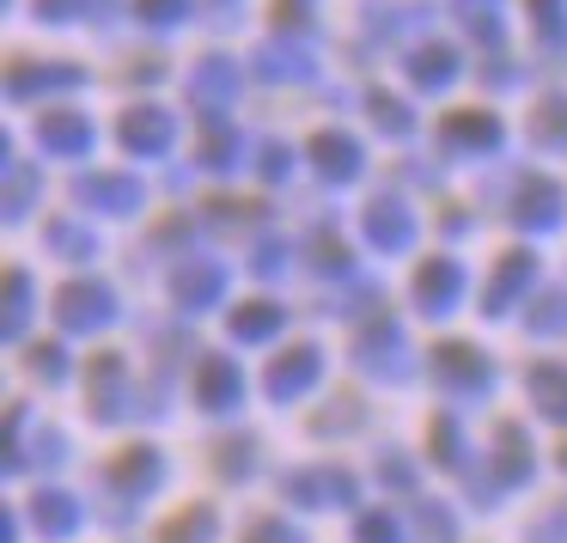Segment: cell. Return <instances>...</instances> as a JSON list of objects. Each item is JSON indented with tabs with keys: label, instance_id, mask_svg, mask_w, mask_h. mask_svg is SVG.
Here are the masks:
<instances>
[{
	"label": "cell",
	"instance_id": "1",
	"mask_svg": "<svg viewBox=\"0 0 567 543\" xmlns=\"http://www.w3.org/2000/svg\"><path fill=\"white\" fill-rule=\"evenodd\" d=\"M55 318H62V330H99L116 318V299L104 281H68L55 294Z\"/></svg>",
	"mask_w": 567,
	"mask_h": 543
},
{
	"label": "cell",
	"instance_id": "2",
	"mask_svg": "<svg viewBox=\"0 0 567 543\" xmlns=\"http://www.w3.org/2000/svg\"><path fill=\"white\" fill-rule=\"evenodd\" d=\"M457 294H464V269H457L452 257H433V263H421V275H415V299L440 318V311H452L457 306Z\"/></svg>",
	"mask_w": 567,
	"mask_h": 543
},
{
	"label": "cell",
	"instance_id": "3",
	"mask_svg": "<svg viewBox=\"0 0 567 543\" xmlns=\"http://www.w3.org/2000/svg\"><path fill=\"white\" fill-rule=\"evenodd\" d=\"M367 238L379 250H409L415 245V214L403 208V202H391V196H379L367 208Z\"/></svg>",
	"mask_w": 567,
	"mask_h": 543
},
{
	"label": "cell",
	"instance_id": "4",
	"mask_svg": "<svg viewBox=\"0 0 567 543\" xmlns=\"http://www.w3.org/2000/svg\"><path fill=\"white\" fill-rule=\"evenodd\" d=\"M189 99H196L202 111H226V104L238 99V68L226 62V55H208V62L189 74Z\"/></svg>",
	"mask_w": 567,
	"mask_h": 543
},
{
	"label": "cell",
	"instance_id": "5",
	"mask_svg": "<svg viewBox=\"0 0 567 543\" xmlns=\"http://www.w3.org/2000/svg\"><path fill=\"white\" fill-rule=\"evenodd\" d=\"M323 372V355L318 348H287L281 360L269 367V397H299L311 391V379Z\"/></svg>",
	"mask_w": 567,
	"mask_h": 543
},
{
	"label": "cell",
	"instance_id": "6",
	"mask_svg": "<svg viewBox=\"0 0 567 543\" xmlns=\"http://www.w3.org/2000/svg\"><path fill=\"white\" fill-rule=\"evenodd\" d=\"M196 397H202V409H233L238 397H245V379H238V367L233 360H202L196 367Z\"/></svg>",
	"mask_w": 567,
	"mask_h": 543
},
{
	"label": "cell",
	"instance_id": "7",
	"mask_svg": "<svg viewBox=\"0 0 567 543\" xmlns=\"http://www.w3.org/2000/svg\"><path fill=\"white\" fill-rule=\"evenodd\" d=\"M38 141L50 153H86L92 147V116H80V111H50V116H38Z\"/></svg>",
	"mask_w": 567,
	"mask_h": 543
},
{
	"label": "cell",
	"instance_id": "8",
	"mask_svg": "<svg viewBox=\"0 0 567 543\" xmlns=\"http://www.w3.org/2000/svg\"><path fill=\"white\" fill-rule=\"evenodd\" d=\"M311 160H318V172L330 177V184H348V177L360 172V147H354V135H336V129L311 135Z\"/></svg>",
	"mask_w": 567,
	"mask_h": 543
},
{
	"label": "cell",
	"instance_id": "9",
	"mask_svg": "<svg viewBox=\"0 0 567 543\" xmlns=\"http://www.w3.org/2000/svg\"><path fill=\"white\" fill-rule=\"evenodd\" d=\"M123 147L128 153H147V160H153V153H165V147H172V116L153 111V104H147V111H128L123 116Z\"/></svg>",
	"mask_w": 567,
	"mask_h": 543
},
{
	"label": "cell",
	"instance_id": "10",
	"mask_svg": "<svg viewBox=\"0 0 567 543\" xmlns=\"http://www.w3.org/2000/svg\"><path fill=\"white\" fill-rule=\"evenodd\" d=\"M433 372H440L445 385H457V391H476V385H488V367H482V355H476V348H464V342L433 348Z\"/></svg>",
	"mask_w": 567,
	"mask_h": 543
},
{
	"label": "cell",
	"instance_id": "11",
	"mask_svg": "<svg viewBox=\"0 0 567 543\" xmlns=\"http://www.w3.org/2000/svg\"><path fill=\"white\" fill-rule=\"evenodd\" d=\"M220 287H226V269H220V263H189V269H177L172 294H177V306L202 311V306H214V299H220Z\"/></svg>",
	"mask_w": 567,
	"mask_h": 543
},
{
	"label": "cell",
	"instance_id": "12",
	"mask_svg": "<svg viewBox=\"0 0 567 543\" xmlns=\"http://www.w3.org/2000/svg\"><path fill=\"white\" fill-rule=\"evenodd\" d=\"M518 226H537V233H549V226H561V189L549 184V177H530L525 196H518Z\"/></svg>",
	"mask_w": 567,
	"mask_h": 543
},
{
	"label": "cell",
	"instance_id": "13",
	"mask_svg": "<svg viewBox=\"0 0 567 543\" xmlns=\"http://www.w3.org/2000/svg\"><path fill=\"white\" fill-rule=\"evenodd\" d=\"M74 196L80 202H99V208H111V214H135L141 208V184H135V177H80Z\"/></svg>",
	"mask_w": 567,
	"mask_h": 543
},
{
	"label": "cell",
	"instance_id": "14",
	"mask_svg": "<svg viewBox=\"0 0 567 543\" xmlns=\"http://www.w3.org/2000/svg\"><path fill=\"white\" fill-rule=\"evenodd\" d=\"M530 275H537V257H525V250L501 257V275H494V287H488V299H482V306L501 318V311L513 306V294H525V287H530Z\"/></svg>",
	"mask_w": 567,
	"mask_h": 543
},
{
	"label": "cell",
	"instance_id": "15",
	"mask_svg": "<svg viewBox=\"0 0 567 543\" xmlns=\"http://www.w3.org/2000/svg\"><path fill=\"white\" fill-rule=\"evenodd\" d=\"M530 403L543 409L549 421H567V367H555V360H543V367H530Z\"/></svg>",
	"mask_w": 567,
	"mask_h": 543
},
{
	"label": "cell",
	"instance_id": "16",
	"mask_svg": "<svg viewBox=\"0 0 567 543\" xmlns=\"http://www.w3.org/2000/svg\"><path fill=\"white\" fill-rule=\"evenodd\" d=\"M250 68H257L262 80H311V55L306 50H281V43H262L257 55H250Z\"/></svg>",
	"mask_w": 567,
	"mask_h": 543
},
{
	"label": "cell",
	"instance_id": "17",
	"mask_svg": "<svg viewBox=\"0 0 567 543\" xmlns=\"http://www.w3.org/2000/svg\"><path fill=\"white\" fill-rule=\"evenodd\" d=\"M360 360H367L372 372H403V330L396 324H372L367 336H360Z\"/></svg>",
	"mask_w": 567,
	"mask_h": 543
},
{
	"label": "cell",
	"instance_id": "18",
	"mask_svg": "<svg viewBox=\"0 0 567 543\" xmlns=\"http://www.w3.org/2000/svg\"><path fill=\"white\" fill-rule=\"evenodd\" d=\"M445 141H457V147H494V141H501V123H494L488 111H452L445 116Z\"/></svg>",
	"mask_w": 567,
	"mask_h": 543
},
{
	"label": "cell",
	"instance_id": "19",
	"mask_svg": "<svg viewBox=\"0 0 567 543\" xmlns=\"http://www.w3.org/2000/svg\"><path fill=\"white\" fill-rule=\"evenodd\" d=\"M409 74H415V86L440 92V86H452V74H457V55L445 50V43H427V50H415V62H409Z\"/></svg>",
	"mask_w": 567,
	"mask_h": 543
},
{
	"label": "cell",
	"instance_id": "20",
	"mask_svg": "<svg viewBox=\"0 0 567 543\" xmlns=\"http://www.w3.org/2000/svg\"><path fill=\"white\" fill-rule=\"evenodd\" d=\"M281 324H287V311L269 306V299H257V306H238V311H233V336H238V342H262V336H275Z\"/></svg>",
	"mask_w": 567,
	"mask_h": 543
},
{
	"label": "cell",
	"instance_id": "21",
	"mask_svg": "<svg viewBox=\"0 0 567 543\" xmlns=\"http://www.w3.org/2000/svg\"><path fill=\"white\" fill-rule=\"evenodd\" d=\"M287 494H299V501H354V482L342 470H318V477H293Z\"/></svg>",
	"mask_w": 567,
	"mask_h": 543
},
{
	"label": "cell",
	"instance_id": "22",
	"mask_svg": "<svg viewBox=\"0 0 567 543\" xmlns=\"http://www.w3.org/2000/svg\"><path fill=\"white\" fill-rule=\"evenodd\" d=\"M68 86H80V68H38V74L19 68V74H13L19 99H31V92H68Z\"/></svg>",
	"mask_w": 567,
	"mask_h": 543
},
{
	"label": "cell",
	"instance_id": "23",
	"mask_svg": "<svg viewBox=\"0 0 567 543\" xmlns=\"http://www.w3.org/2000/svg\"><path fill=\"white\" fill-rule=\"evenodd\" d=\"M530 135L543 147H567V99H543L537 116H530Z\"/></svg>",
	"mask_w": 567,
	"mask_h": 543
},
{
	"label": "cell",
	"instance_id": "24",
	"mask_svg": "<svg viewBox=\"0 0 567 543\" xmlns=\"http://www.w3.org/2000/svg\"><path fill=\"white\" fill-rule=\"evenodd\" d=\"M38 525H43V531H55V537H68V531L80 525L74 501H68V494H38Z\"/></svg>",
	"mask_w": 567,
	"mask_h": 543
},
{
	"label": "cell",
	"instance_id": "25",
	"mask_svg": "<svg viewBox=\"0 0 567 543\" xmlns=\"http://www.w3.org/2000/svg\"><path fill=\"white\" fill-rule=\"evenodd\" d=\"M494 13H501V0H457V19H464L476 38H488V43L501 38V19Z\"/></svg>",
	"mask_w": 567,
	"mask_h": 543
},
{
	"label": "cell",
	"instance_id": "26",
	"mask_svg": "<svg viewBox=\"0 0 567 543\" xmlns=\"http://www.w3.org/2000/svg\"><path fill=\"white\" fill-rule=\"evenodd\" d=\"M116 482H128V489H153V482H159V458H153V452H123Z\"/></svg>",
	"mask_w": 567,
	"mask_h": 543
},
{
	"label": "cell",
	"instance_id": "27",
	"mask_svg": "<svg viewBox=\"0 0 567 543\" xmlns=\"http://www.w3.org/2000/svg\"><path fill=\"white\" fill-rule=\"evenodd\" d=\"M208 537H214V513H208V506L172 519V531H165V543H208Z\"/></svg>",
	"mask_w": 567,
	"mask_h": 543
},
{
	"label": "cell",
	"instance_id": "28",
	"mask_svg": "<svg viewBox=\"0 0 567 543\" xmlns=\"http://www.w3.org/2000/svg\"><path fill=\"white\" fill-rule=\"evenodd\" d=\"M372 123H379L384 135H409V129H415V116H409L396 99H384V92H372Z\"/></svg>",
	"mask_w": 567,
	"mask_h": 543
},
{
	"label": "cell",
	"instance_id": "29",
	"mask_svg": "<svg viewBox=\"0 0 567 543\" xmlns=\"http://www.w3.org/2000/svg\"><path fill=\"white\" fill-rule=\"evenodd\" d=\"M25 294H31L25 269H13V275H7V336L25 330Z\"/></svg>",
	"mask_w": 567,
	"mask_h": 543
},
{
	"label": "cell",
	"instance_id": "30",
	"mask_svg": "<svg viewBox=\"0 0 567 543\" xmlns=\"http://www.w3.org/2000/svg\"><path fill=\"white\" fill-rule=\"evenodd\" d=\"M135 13L147 19V25H177V19L189 13V0H141Z\"/></svg>",
	"mask_w": 567,
	"mask_h": 543
},
{
	"label": "cell",
	"instance_id": "31",
	"mask_svg": "<svg viewBox=\"0 0 567 543\" xmlns=\"http://www.w3.org/2000/svg\"><path fill=\"white\" fill-rule=\"evenodd\" d=\"M25 202H31V172L25 165H7V214H25Z\"/></svg>",
	"mask_w": 567,
	"mask_h": 543
},
{
	"label": "cell",
	"instance_id": "32",
	"mask_svg": "<svg viewBox=\"0 0 567 543\" xmlns=\"http://www.w3.org/2000/svg\"><path fill=\"white\" fill-rule=\"evenodd\" d=\"M530 324H537V330H567V294H543Z\"/></svg>",
	"mask_w": 567,
	"mask_h": 543
},
{
	"label": "cell",
	"instance_id": "33",
	"mask_svg": "<svg viewBox=\"0 0 567 543\" xmlns=\"http://www.w3.org/2000/svg\"><path fill=\"white\" fill-rule=\"evenodd\" d=\"M50 245H55V250H68V257H92V238H80L68 221H55V226H50Z\"/></svg>",
	"mask_w": 567,
	"mask_h": 543
},
{
	"label": "cell",
	"instance_id": "34",
	"mask_svg": "<svg viewBox=\"0 0 567 543\" xmlns=\"http://www.w3.org/2000/svg\"><path fill=\"white\" fill-rule=\"evenodd\" d=\"M360 543H396V519L391 513H367L360 519Z\"/></svg>",
	"mask_w": 567,
	"mask_h": 543
},
{
	"label": "cell",
	"instance_id": "35",
	"mask_svg": "<svg viewBox=\"0 0 567 543\" xmlns=\"http://www.w3.org/2000/svg\"><path fill=\"white\" fill-rule=\"evenodd\" d=\"M287 172H293V147L269 141V147H262V177H287Z\"/></svg>",
	"mask_w": 567,
	"mask_h": 543
},
{
	"label": "cell",
	"instance_id": "36",
	"mask_svg": "<svg viewBox=\"0 0 567 543\" xmlns=\"http://www.w3.org/2000/svg\"><path fill=\"white\" fill-rule=\"evenodd\" d=\"M421 537H427V543H452V519L433 513V506H421Z\"/></svg>",
	"mask_w": 567,
	"mask_h": 543
},
{
	"label": "cell",
	"instance_id": "37",
	"mask_svg": "<svg viewBox=\"0 0 567 543\" xmlns=\"http://www.w3.org/2000/svg\"><path fill=\"white\" fill-rule=\"evenodd\" d=\"M318 269H336V275H342L348 269V245H342V238H318Z\"/></svg>",
	"mask_w": 567,
	"mask_h": 543
},
{
	"label": "cell",
	"instance_id": "38",
	"mask_svg": "<svg viewBox=\"0 0 567 543\" xmlns=\"http://www.w3.org/2000/svg\"><path fill=\"white\" fill-rule=\"evenodd\" d=\"M250 269H257V275H281V269H287V245H262Z\"/></svg>",
	"mask_w": 567,
	"mask_h": 543
},
{
	"label": "cell",
	"instance_id": "39",
	"mask_svg": "<svg viewBox=\"0 0 567 543\" xmlns=\"http://www.w3.org/2000/svg\"><path fill=\"white\" fill-rule=\"evenodd\" d=\"M537 7V25L543 31H561V0H530Z\"/></svg>",
	"mask_w": 567,
	"mask_h": 543
},
{
	"label": "cell",
	"instance_id": "40",
	"mask_svg": "<svg viewBox=\"0 0 567 543\" xmlns=\"http://www.w3.org/2000/svg\"><path fill=\"white\" fill-rule=\"evenodd\" d=\"M31 367L50 372V379H62V348H38V355H31Z\"/></svg>",
	"mask_w": 567,
	"mask_h": 543
},
{
	"label": "cell",
	"instance_id": "41",
	"mask_svg": "<svg viewBox=\"0 0 567 543\" xmlns=\"http://www.w3.org/2000/svg\"><path fill=\"white\" fill-rule=\"evenodd\" d=\"M306 7H311V0H275V13H281V25H306Z\"/></svg>",
	"mask_w": 567,
	"mask_h": 543
},
{
	"label": "cell",
	"instance_id": "42",
	"mask_svg": "<svg viewBox=\"0 0 567 543\" xmlns=\"http://www.w3.org/2000/svg\"><path fill=\"white\" fill-rule=\"evenodd\" d=\"M38 7H43V19H74L86 0H38Z\"/></svg>",
	"mask_w": 567,
	"mask_h": 543
},
{
	"label": "cell",
	"instance_id": "43",
	"mask_svg": "<svg viewBox=\"0 0 567 543\" xmlns=\"http://www.w3.org/2000/svg\"><path fill=\"white\" fill-rule=\"evenodd\" d=\"M561 464H567V452H561Z\"/></svg>",
	"mask_w": 567,
	"mask_h": 543
}]
</instances>
